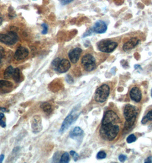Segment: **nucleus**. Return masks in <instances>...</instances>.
Listing matches in <instances>:
<instances>
[{"mask_svg":"<svg viewBox=\"0 0 152 163\" xmlns=\"http://www.w3.org/2000/svg\"><path fill=\"white\" fill-rule=\"evenodd\" d=\"M121 120L116 113L112 110L105 113L101 122L100 134L105 140L111 141L116 139L120 132Z\"/></svg>","mask_w":152,"mask_h":163,"instance_id":"nucleus-1","label":"nucleus"},{"mask_svg":"<svg viewBox=\"0 0 152 163\" xmlns=\"http://www.w3.org/2000/svg\"><path fill=\"white\" fill-rule=\"evenodd\" d=\"M138 115V109L136 106L127 104L123 109V116L126 120L125 124V129L129 131L132 128L136 122L137 116Z\"/></svg>","mask_w":152,"mask_h":163,"instance_id":"nucleus-2","label":"nucleus"},{"mask_svg":"<svg viewBox=\"0 0 152 163\" xmlns=\"http://www.w3.org/2000/svg\"><path fill=\"white\" fill-rule=\"evenodd\" d=\"M109 94L110 87L107 84H103L96 90L94 95V100L97 102H104L107 101Z\"/></svg>","mask_w":152,"mask_h":163,"instance_id":"nucleus-3","label":"nucleus"},{"mask_svg":"<svg viewBox=\"0 0 152 163\" xmlns=\"http://www.w3.org/2000/svg\"><path fill=\"white\" fill-rule=\"evenodd\" d=\"M81 64H82L85 70L87 72H92L96 68V59L91 54H86L84 56L81 60Z\"/></svg>","mask_w":152,"mask_h":163,"instance_id":"nucleus-4","label":"nucleus"},{"mask_svg":"<svg viewBox=\"0 0 152 163\" xmlns=\"http://www.w3.org/2000/svg\"><path fill=\"white\" fill-rule=\"evenodd\" d=\"M118 44L116 42L112 41L109 40L101 41L98 44V49L100 51L104 53H111L117 47Z\"/></svg>","mask_w":152,"mask_h":163,"instance_id":"nucleus-5","label":"nucleus"},{"mask_svg":"<svg viewBox=\"0 0 152 163\" xmlns=\"http://www.w3.org/2000/svg\"><path fill=\"white\" fill-rule=\"evenodd\" d=\"M79 115L78 113H76V110H73L64 120L59 132L60 133H63L66 131L68 128L77 119Z\"/></svg>","mask_w":152,"mask_h":163,"instance_id":"nucleus-6","label":"nucleus"},{"mask_svg":"<svg viewBox=\"0 0 152 163\" xmlns=\"http://www.w3.org/2000/svg\"><path fill=\"white\" fill-rule=\"evenodd\" d=\"M18 37L16 32H9L7 34H0V42L6 45H12L16 43Z\"/></svg>","mask_w":152,"mask_h":163,"instance_id":"nucleus-7","label":"nucleus"},{"mask_svg":"<svg viewBox=\"0 0 152 163\" xmlns=\"http://www.w3.org/2000/svg\"><path fill=\"white\" fill-rule=\"evenodd\" d=\"M107 26L103 21L98 20L96 23H95L94 25L92 26V28L90 29L92 33H98V34H102L107 32Z\"/></svg>","mask_w":152,"mask_h":163,"instance_id":"nucleus-8","label":"nucleus"},{"mask_svg":"<svg viewBox=\"0 0 152 163\" xmlns=\"http://www.w3.org/2000/svg\"><path fill=\"white\" fill-rule=\"evenodd\" d=\"M31 127L34 133H39L42 131V120L39 116L36 115L33 117L31 120Z\"/></svg>","mask_w":152,"mask_h":163,"instance_id":"nucleus-9","label":"nucleus"},{"mask_svg":"<svg viewBox=\"0 0 152 163\" xmlns=\"http://www.w3.org/2000/svg\"><path fill=\"white\" fill-rule=\"evenodd\" d=\"M82 52V49L81 48H79L73 49L69 51L68 53V56L72 63L76 64L77 62L80 59Z\"/></svg>","mask_w":152,"mask_h":163,"instance_id":"nucleus-10","label":"nucleus"},{"mask_svg":"<svg viewBox=\"0 0 152 163\" xmlns=\"http://www.w3.org/2000/svg\"><path fill=\"white\" fill-rule=\"evenodd\" d=\"M28 54H29L28 49L25 47L21 46L17 49L14 57L17 61H21L27 57Z\"/></svg>","mask_w":152,"mask_h":163,"instance_id":"nucleus-11","label":"nucleus"},{"mask_svg":"<svg viewBox=\"0 0 152 163\" xmlns=\"http://www.w3.org/2000/svg\"><path fill=\"white\" fill-rule=\"evenodd\" d=\"M129 95L130 99L136 102H140L142 99L141 91L137 86H134L131 89Z\"/></svg>","mask_w":152,"mask_h":163,"instance_id":"nucleus-12","label":"nucleus"},{"mask_svg":"<svg viewBox=\"0 0 152 163\" xmlns=\"http://www.w3.org/2000/svg\"><path fill=\"white\" fill-rule=\"evenodd\" d=\"M71 67V65L69 61L67 59H62L60 62L56 71L60 73H63L68 71Z\"/></svg>","mask_w":152,"mask_h":163,"instance_id":"nucleus-13","label":"nucleus"},{"mask_svg":"<svg viewBox=\"0 0 152 163\" xmlns=\"http://www.w3.org/2000/svg\"><path fill=\"white\" fill-rule=\"evenodd\" d=\"M139 40L136 37H133L130 39L128 41L124 43L123 45V50L124 51H128L135 48L139 44Z\"/></svg>","mask_w":152,"mask_h":163,"instance_id":"nucleus-14","label":"nucleus"},{"mask_svg":"<svg viewBox=\"0 0 152 163\" xmlns=\"http://www.w3.org/2000/svg\"><path fill=\"white\" fill-rule=\"evenodd\" d=\"M83 134H84L83 130L80 127H76L71 132L69 136L71 138L74 139L77 137H80Z\"/></svg>","mask_w":152,"mask_h":163,"instance_id":"nucleus-15","label":"nucleus"},{"mask_svg":"<svg viewBox=\"0 0 152 163\" xmlns=\"http://www.w3.org/2000/svg\"><path fill=\"white\" fill-rule=\"evenodd\" d=\"M12 78L16 83H19V81H21V71L19 70V68H17L16 69H14L13 75H12Z\"/></svg>","mask_w":152,"mask_h":163,"instance_id":"nucleus-16","label":"nucleus"},{"mask_svg":"<svg viewBox=\"0 0 152 163\" xmlns=\"http://www.w3.org/2000/svg\"><path fill=\"white\" fill-rule=\"evenodd\" d=\"M14 69L12 66H9L3 72V77L5 79H9L10 77H12Z\"/></svg>","mask_w":152,"mask_h":163,"instance_id":"nucleus-17","label":"nucleus"},{"mask_svg":"<svg viewBox=\"0 0 152 163\" xmlns=\"http://www.w3.org/2000/svg\"><path fill=\"white\" fill-rule=\"evenodd\" d=\"M41 108L44 110V111L47 114H50L52 112V106L48 102H44L41 105Z\"/></svg>","mask_w":152,"mask_h":163,"instance_id":"nucleus-18","label":"nucleus"},{"mask_svg":"<svg viewBox=\"0 0 152 163\" xmlns=\"http://www.w3.org/2000/svg\"><path fill=\"white\" fill-rule=\"evenodd\" d=\"M149 121H152V110L150 111H149L146 114V115L145 116L143 117L142 120H141V123L143 124H145Z\"/></svg>","mask_w":152,"mask_h":163,"instance_id":"nucleus-19","label":"nucleus"},{"mask_svg":"<svg viewBox=\"0 0 152 163\" xmlns=\"http://www.w3.org/2000/svg\"><path fill=\"white\" fill-rule=\"evenodd\" d=\"M13 86L12 82L7 80H0V87L1 88H11Z\"/></svg>","mask_w":152,"mask_h":163,"instance_id":"nucleus-20","label":"nucleus"},{"mask_svg":"<svg viewBox=\"0 0 152 163\" xmlns=\"http://www.w3.org/2000/svg\"><path fill=\"white\" fill-rule=\"evenodd\" d=\"M69 160H70L69 155L68 152H65L62 155L61 159L60 160V163H68L69 162Z\"/></svg>","mask_w":152,"mask_h":163,"instance_id":"nucleus-21","label":"nucleus"},{"mask_svg":"<svg viewBox=\"0 0 152 163\" xmlns=\"http://www.w3.org/2000/svg\"><path fill=\"white\" fill-rule=\"evenodd\" d=\"M61 61L60 58H56L55 60H54L52 63V66L54 70H57V69L58 68V65L60 62Z\"/></svg>","mask_w":152,"mask_h":163,"instance_id":"nucleus-22","label":"nucleus"},{"mask_svg":"<svg viewBox=\"0 0 152 163\" xmlns=\"http://www.w3.org/2000/svg\"><path fill=\"white\" fill-rule=\"evenodd\" d=\"M137 140V138H136V136L134 134H130L129 136L126 139V141L128 143H132L133 142L136 141Z\"/></svg>","mask_w":152,"mask_h":163,"instance_id":"nucleus-23","label":"nucleus"},{"mask_svg":"<svg viewBox=\"0 0 152 163\" xmlns=\"http://www.w3.org/2000/svg\"><path fill=\"white\" fill-rule=\"evenodd\" d=\"M106 157H107V154L104 151H100L97 154L96 157L97 159H104L105 158H106Z\"/></svg>","mask_w":152,"mask_h":163,"instance_id":"nucleus-24","label":"nucleus"},{"mask_svg":"<svg viewBox=\"0 0 152 163\" xmlns=\"http://www.w3.org/2000/svg\"><path fill=\"white\" fill-rule=\"evenodd\" d=\"M70 155H71V156H72L75 161H77L78 159H79V155H78L75 151H74V150H71V151L70 152Z\"/></svg>","mask_w":152,"mask_h":163,"instance_id":"nucleus-25","label":"nucleus"},{"mask_svg":"<svg viewBox=\"0 0 152 163\" xmlns=\"http://www.w3.org/2000/svg\"><path fill=\"white\" fill-rule=\"evenodd\" d=\"M41 26H42V28H43V30H42V34H43V35H45V34L47 33L48 30V25L44 23V24H42Z\"/></svg>","mask_w":152,"mask_h":163,"instance_id":"nucleus-26","label":"nucleus"},{"mask_svg":"<svg viewBox=\"0 0 152 163\" xmlns=\"http://www.w3.org/2000/svg\"><path fill=\"white\" fill-rule=\"evenodd\" d=\"M126 159H127V157H126V155H120V156H118V160H119L120 162L123 163Z\"/></svg>","mask_w":152,"mask_h":163,"instance_id":"nucleus-27","label":"nucleus"},{"mask_svg":"<svg viewBox=\"0 0 152 163\" xmlns=\"http://www.w3.org/2000/svg\"><path fill=\"white\" fill-rule=\"evenodd\" d=\"M4 53H5L4 49H3L2 46H0V60L3 57V56H4Z\"/></svg>","mask_w":152,"mask_h":163,"instance_id":"nucleus-28","label":"nucleus"},{"mask_svg":"<svg viewBox=\"0 0 152 163\" xmlns=\"http://www.w3.org/2000/svg\"><path fill=\"white\" fill-rule=\"evenodd\" d=\"M73 0H59V1L61 3L62 5H66L68 3H71Z\"/></svg>","mask_w":152,"mask_h":163,"instance_id":"nucleus-29","label":"nucleus"},{"mask_svg":"<svg viewBox=\"0 0 152 163\" xmlns=\"http://www.w3.org/2000/svg\"><path fill=\"white\" fill-rule=\"evenodd\" d=\"M145 163H152V156H150L148 157V158H146L145 161H144Z\"/></svg>","mask_w":152,"mask_h":163,"instance_id":"nucleus-30","label":"nucleus"},{"mask_svg":"<svg viewBox=\"0 0 152 163\" xmlns=\"http://www.w3.org/2000/svg\"><path fill=\"white\" fill-rule=\"evenodd\" d=\"M66 81L69 83H72L73 82V79H72V77L71 76L68 75L66 77Z\"/></svg>","mask_w":152,"mask_h":163,"instance_id":"nucleus-31","label":"nucleus"},{"mask_svg":"<svg viewBox=\"0 0 152 163\" xmlns=\"http://www.w3.org/2000/svg\"><path fill=\"white\" fill-rule=\"evenodd\" d=\"M0 125H1L3 128H5V127H6V123H5V122L3 121V120H0Z\"/></svg>","mask_w":152,"mask_h":163,"instance_id":"nucleus-32","label":"nucleus"},{"mask_svg":"<svg viewBox=\"0 0 152 163\" xmlns=\"http://www.w3.org/2000/svg\"><path fill=\"white\" fill-rule=\"evenodd\" d=\"M0 111H2L3 112H9V110H8L6 108H0Z\"/></svg>","mask_w":152,"mask_h":163,"instance_id":"nucleus-33","label":"nucleus"},{"mask_svg":"<svg viewBox=\"0 0 152 163\" xmlns=\"http://www.w3.org/2000/svg\"><path fill=\"white\" fill-rule=\"evenodd\" d=\"M3 159H4V155H1V156H0V163L3 162Z\"/></svg>","mask_w":152,"mask_h":163,"instance_id":"nucleus-34","label":"nucleus"},{"mask_svg":"<svg viewBox=\"0 0 152 163\" xmlns=\"http://www.w3.org/2000/svg\"><path fill=\"white\" fill-rule=\"evenodd\" d=\"M3 118H4V114L3 113H0V120H3Z\"/></svg>","mask_w":152,"mask_h":163,"instance_id":"nucleus-35","label":"nucleus"},{"mask_svg":"<svg viewBox=\"0 0 152 163\" xmlns=\"http://www.w3.org/2000/svg\"><path fill=\"white\" fill-rule=\"evenodd\" d=\"M2 23H3V19H2V18L0 17V25L2 24Z\"/></svg>","mask_w":152,"mask_h":163,"instance_id":"nucleus-36","label":"nucleus"},{"mask_svg":"<svg viewBox=\"0 0 152 163\" xmlns=\"http://www.w3.org/2000/svg\"><path fill=\"white\" fill-rule=\"evenodd\" d=\"M151 96H152V90H151Z\"/></svg>","mask_w":152,"mask_h":163,"instance_id":"nucleus-37","label":"nucleus"}]
</instances>
